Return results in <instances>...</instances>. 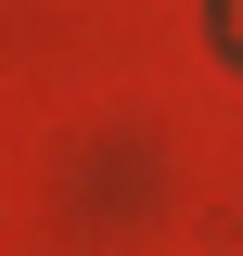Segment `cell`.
<instances>
[{"label":"cell","mask_w":243,"mask_h":256,"mask_svg":"<svg viewBox=\"0 0 243 256\" xmlns=\"http://www.w3.org/2000/svg\"><path fill=\"white\" fill-rule=\"evenodd\" d=\"M230 38H243V0H230Z\"/></svg>","instance_id":"6da1fadb"}]
</instances>
